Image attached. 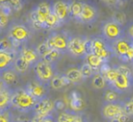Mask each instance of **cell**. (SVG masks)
<instances>
[{
    "label": "cell",
    "mask_w": 133,
    "mask_h": 122,
    "mask_svg": "<svg viewBox=\"0 0 133 122\" xmlns=\"http://www.w3.org/2000/svg\"><path fill=\"white\" fill-rule=\"evenodd\" d=\"M102 38L109 43H115L123 38V26L116 23L112 19L106 21L102 27Z\"/></svg>",
    "instance_id": "5b68a950"
},
{
    "label": "cell",
    "mask_w": 133,
    "mask_h": 122,
    "mask_svg": "<svg viewBox=\"0 0 133 122\" xmlns=\"http://www.w3.org/2000/svg\"><path fill=\"white\" fill-rule=\"evenodd\" d=\"M81 72H82V76H83L84 79H88V78H91V77H93L96 73H98L96 71H94L89 64L87 63H83V64L81 66L80 68Z\"/></svg>",
    "instance_id": "f546056e"
},
{
    "label": "cell",
    "mask_w": 133,
    "mask_h": 122,
    "mask_svg": "<svg viewBox=\"0 0 133 122\" xmlns=\"http://www.w3.org/2000/svg\"><path fill=\"white\" fill-rule=\"evenodd\" d=\"M64 75L66 76V78L68 79L71 83H81L84 80L83 76H82V72H81V70L78 68H70L69 70L66 71Z\"/></svg>",
    "instance_id": "7402d4cb"
},
{
    "label": "cell",
    "mask_w": 133,
    "mask_h": 122,
    "mask_svg": "<svg viewBox=\"0 0 133 122\" xmlns=\"http://www.w3.org/2000/svg\"><path fill=\"white\" fill-rule=\"evenodd\" d=\"M111 19L113 20V21H115L116 23L121 24V26H123L127 22V16L122 11H116V12H114L113 15H112Z\"/></svg>",
    "instance_id": "4dcf8cb0"
},
{
    "label": "cell",
    "mask_w": 133,
    "mask_h": 122,
    "mask_svg": "<svg viewBox=\"0 0 133 122\" xmlns=\"http://www.w3.org/2000/svg\"><path fill=\"white\" fill-rule=\"evenodd\" d=\"M131 47H132L131 41L121 38V39H119V40L116 41L115 43H113L112 51H113V52H115L121 60H124V58L126 57L127 53H128L129 51L130 50Z\"/></svg>",
    "instance_id": "e0dca14e"
},
{
    "label": "cell",
    "mask_w": 133,
    "mask_h": 122,
    "mask_svg": "<svg viewBox=\"0 0 133 122\" xmlns=\"http://www.w3.org/2000/svg\"><path fill=\"white\" fill-rule=\"evenodd\" d=\"M19 122H31V120H29V121H27V120H21V121H19Z\"/></svg>",
    "instance_id": "f6af8a7d"
},
{
    "label": "cell",
    "mask_w": 133,
    "mask_h": 122,
    "mask_svg": "<svg viewBox=\"0 0 133 122\" xmlns=\"http://www.w3.org/2000/svg\"><path fill=\"white\" fill-rule=\"evenodd\" d=\"M19 56V51L0 52V74L14 68V63Z\"/></svg>",
    "instance_id": "8fae6325"
},
{
    "label": "cell",
    "mask_w": 133,
    "mask_h": 122,
    "mask_svg": "<svg viewBox=\"0 0 133 122\" xmlns=\"http://www.w3.org/2000/svg\"><path fill=\"white\" fill-rule=\"evenodd\" d=\"M98 18V10L91 4L83 3L82 14L79 18V21L83 24H91Z\"/></svg>",
    "instance_id": "5bb4252c"
},
{
    "label": "cell",
    "mask_w": 133,
    "mask_h": 122,
    "mask_svg": "<svg viewBox=\"0 0 133 122\" xmlns=\"http://www.w3.org/2000/svg\"><path fill=\"white\" fill-rule=\"evenodd\" d=\"M7 37L11 40L16 51L21 50V46L31 38V32L28 27L21 23H13L8 27Z\"/></svg>",
    "instance_id": "7a4b0ae2"
},
{
    "label": "cell",
    "mask_w": 133,
    "mask_h": 122,
    "mask_svg": "<svg viewBox=\"0 0 133 122\" xmlns=\"http://www.w3.org/2000/svg\"><path fill=\"white\" fill-rule=\"evenodd\" d=\"M76 117V114H72L70 112H62L58 115L56 122H74Z\"/></svg>",
    "instance_id": "d6a6232c"
},
{
    "label": "cell",
    "mask_w": 133,
    "mask_h": 122,
    "mask_svg": "<svg viewBox=\"0 0 133 122\" xmlns=\"http://www.w3.org/2000/svg\"><path fill=\"white\" fill-rule=\"evenodd\" d=\"M132 47H133V43H132Z\"/></svg>",
    "instance_id": "7dc6e473"
},
{
    "label": "cell",
    "mask_w": 133,
    "mask_h": 122,
    "mask_svg": "<svg viewBox=\"0 0 133 122\" xmlns=\"http://www.w3.org/2000/svg\"><path fill=\"white\" fill-rule=\"evenodd\" d=\"M43 122H54V119H52L51 116H50V117H48V118H45Z\"/></svg>",
    "instance_id": "ee69618b"
},
{
    "label": "cell",
    "mask_w": 133,
    "mask_h": 122,
    "mask_svg": "<svg viewBox=\"0 0 133 122\" xmlns=\"http://www.w3.org/2000/svg\"><path fill=\"white\" fill-rule=\"evenodd\" d=\"M16 51L8 37L0 38V52H14Z\"/></svg>",
    "instance_id": "83f0119b"
},
{
    "label": "cell",
    "mask_w": 133,
    "mask_h": 122,
    "mask_svg": "<svg viewBox=\"0 0 133 122\" xmlns=\"http://www.w3.org/2000/svg\"><path fill=\"white\" fill-rule=\"evenodd\" d=\"M91 40H92V52L106 63L111 56L113 51L107 44V42L103 38L96 37Z\"/></svg>",
    "instance_id": "52a82bcc"
},
{
    "label": "cell",
    "mask_w": 133,
    "mask_h": 122,
    "mask_svg": "<svg viewBox=\"0 0 133 122\" xmlns=\"http://www.w3.org/2000/svg\"><path fill=\"white\" fill-rule=\"evenodd\" d=\"M123 110H124V113L128 116H132L133 115V101L130 99L129 101L123 104Z\"/></svg>",
    "instance_id": "e575fe53"
},
{
    "label": "cell",
    "mask_w": 133,
    "mask_h": 122,
    "mask_svg": "<svg viewBox=\"0 0 133 122\" xmlns=\"http://www.w3.org/2000/svg\"><path fill=\"white\" fill-rule=\"evenodd\" d=\"M103 3L108 5H117V4H119V1H116V0H111V1H110V0H105V1H103Z\"/></svg>",
    "instance_id": "b9f144b4"
},
{
    "label": "cell",
    "mask_w": 133,
    "mask_h": 122,
    "mask_svg": "<svg viewBox=\"0 0 133 122\" xmlns=\"http://www.w3.org/2000/svg\"><path fill=\"white\" fill-rule=\"evenodd\" d=\"M68 52L74 56H86L85 39L79 36L70 37L68 44Z\"/></svg>",
    "instance_id": "7c38bea8"
},
{
    "label": "cell",
    "mask_w": 133,
    "mask_h": 122,
    "mask_svg": "<svg viewBox=\"0 0 133 122\" xmlns=\"http://www.w3.org/2000/svg\"><path fill=\"white\" fill-rule=\"evenodd\" d=\"M8 22H9L8 16L6 15L3 14L2 12H0V28L4 29L8 24Z\"/></svg>",
    "instance_id": "f35d334b"
},
{
    "label": "cell",
    "mask_w": 133,
    "mask_h": 122,
    "mask_svg": "<svg viewBox=\"0 0 133 122\" xmlns=\"http://www.w3.org/2000/svg\"><path fill=\"white\" fill-rule=\"evenodd\" d=\"M12 93L13 91L7 88L0 91V113L12 108Z\"/></svg>",
    "instance_id": "ac0fdd59"
},
{
    "label": "cell",
    "mask_w": 133,
    "mask_h": 122,
    "mask_svg": "<svg viewBox=\"0 0 133 122\" xmlns=\"http://www.w3.org/2000/svg\"><path fill=\"white\" fill-rule=\"evenodd\" d=\"M52 12H53V6L51 3L48 2L39 3L30 12V21L35 28H43L46 18Z\"/></svg>",
    "instance_id": "3957f363"
},
{
    "label": "cell",
    "mask_w": 133,
    "mask_h": 122,
    "mask_svg": "<svg viewBox=\"0 0 133 122\" xmlns=\"http://www.w3.org/2000/svg\"><path fill=\"white\" fill-rule=\"evenodd\" d=\"M34 72L35 74V78L38 82L44 85H50L52 79L54 77L55 70H54V64L46 63L43 59H40L37 63H35L33 66Z\"/></svg>",
    "instance_id": "277c9868"
},
{
    "label": "cell",
    "mask_w": 133,
    "mask_h": 122,
    "mask_svg": "<svg viewBox=\"0 0 133 122\" xmlns=\"http://www.w3.org/2000/svg\"><path fill=\"white\" fill-rule=\"evenodd\" d=\"M127 33H128V36L130 39V41L133 43V23L130 24V26L127 29Z\"/></svg>",
    "instance_id": "60d3db41"
},
{
    "label": "cell",
    "mask_w": 133,
    "mask_h": 122,
    "mask_svg": "<svg viewBox=\"0 0 133 122\" xmlns=\"http://www.w3.org/2000/svg\"><path fill=\"white\" fill-rule=\"evenodd\" d=\"M85 60H86V63L89 64L91 68L94 71H96L97 72H100V70L104 64H105V62L103 60H102L101 58H99L98 56L95 55L93 52L89 53L85 56Z\"/></svg>",
    "instance_id": "ffe728a7"
},
{
    "label": "cell",
    "mask_w": 133,
    "mask_h": 122,
    "mask_svg": "<svg viewBox=\"0 0 133 122\" xmlns=\"http://www.w3.org/2000/svg\"><path fill=\"white\" fill-rule=\"evenodd\" d=\"M9 5L11 6V8L15 11H19L22 9L24 5V2L23 1H19V0H11L8 1Z\"/></svg>",
    "instance_id": "d590c367"
},
{
    "label": "cell",
    "mask_w": 133,
    "mask_h": 122,
    "mask_svg": "<svg viewBox=\"0 0 133 122\" xmlns=\"http://www.w3.org/2000/svg\"><path fill=\"white\" fill-rule=\"evenodd\" d=\"M61 55H62V53L60 52H58V51L50 50L49 52H48L47 53H46L45 55L42 58V59L44 60V62H46V63H49L54 64L56 61H58V60L60 59Z\"/></svg>",
    "instance_id": "f1b7e54d"
},
{
    "label": "cell",
    "mask_w": 133,
    "mask_h": 122,
    "mask_svg": "<svg viewBox=\"0 0 133 122\" xmlns=\"http://www.w3.org/2000/svg\"><path fill=\"white\" fill-rule=\"evenodd\" d=\"M0 77L7 89L11 90V91L18 89L16 88V86L19 83V74L14 70V68L5 71V72L0 74Z\"/></svg>",
    "instance_id": "9a60e30c"
},
{
    "label": "cell",
    "mask_w": 133,
    "mask_h": 122,
    "mask_svg": "<svg viewBox=\"0 0 133 122\" xmlns=\"http://www.w3.org/2000/svg\"><path fill=\"white\" fill-rule=\"evenodd\" d=\"M19 56L23 58V59H25L26 62H28L32 66H34V64L41 59L38 54H37L35 49L28 47H22L21 50L19 51Z\"/></svg>",
    "instance_id": "d6986e66"
},
{
    "label": "cell",
    "mask_w": 133,
    "mask_h": 122,
    "mask_svg": "<svg viewBox=\"0 0 133 122\" xmlns=\"http://www.w3.org/2000/svg\"><path fill=\"white\" fill-rule=\"evenodd\" d=\"M5 83L3 82V80H2V79H1V77H0V91H3L4 89H5Z\"/></svg>",
    "instance_id": "7bdbcfd3"
},
{
    "label": "cell",
    "mask_w": 133,
    "mask_h": 122,
    "mask_svg": "<svg viewBox=\"0 0 133 122\" xmlns=\"http://www.w3.org/2000/svg\"><path fill=\"white\" fill-rule=\"evenodd\" d=\"M118 98H119L118 92L116 91H114V90H112V89L108 90V91L105 92V94H104V100H105L106 103L117 102Z\"/></svg>",
    "instance_id": "1f68e13d"
},
{
    "label": "cell",
    "mask_w": 133,
    "mask_h": 122,
    "mask_svg": "<svg viewBox=\"0 0 133 122\" xmlns=\"http://www.w3.org/2000/svg\"><path fill=\"white\" fill-rule=\"evenodd\" d=\"M1 32H2V29H1V28H0V33H1Z\"/></svg>",
    "instance_id": "bcb514c9"
},
{
    "label": "cell",
    "mask_w": 133,
    "mask_h": 122,
    "mask_svg": "<svg viewBox=\"0 0 133 122\" xmlns=\"http://www.w3.org/2000/svg\"><path fill=\"white\" fill-rule=\"evenodd\" d=\"M129 120H130V116L123 113L122 115L119 116L118 118H115L111 120H109V122H129Z\"/></svg>",
    "instance_id": "ab89813d"
},
{
    "label": "cell",
    "mask_w": 133,
    "mask_h": 122,
    "mask_svg": "<svg viewBox=\"0 0 133 122\" xmlns=\"http://www.w3.org/2000/svg\"><path fill=\"white\" fill-rule=\"evenodd\" d=\"M106 80L102 73L98 72L93 76L92 80H91V86L96 90H102L106 86Z\"/></svg>",
    "instance_id": "4316f807"
},
{
    "label": "cell",
    "mask_w": 133,
    "mask_h": 122,
    "mask_svg": "<svg viewBox=\"0 0 133 122\" xmlns=\"http://www.w3.org/2000/svg\"><path fill=\"white\" fill-rule=\"evenodd\" d=\"M31 66L32 65L30 64L28 62H26L25 59H23V58L20 57V56H18L16 61H15L14 70L20 75V74H24V73L26 72Z\"/></svg>",
    "instance_id": "cb8c5ba5"
},
{
    "label": "cell",
    "mask_w": 133,
    "mask_h": 122,
    "mask_svg": "<svg viewBox=\"0 0 133 122\" xmlns=\"http://www.w3.org/2000/svg\"><path fill=\"white\" fill-rule=\"evenodd\" d=\"M62 22L60 21L59 18L56 16L55 14H54L53 12L47 16L45 22L44 24L43 28H45V29H54V28L58 27L59 25H61Z\"/></svg>",
    "instance_id": "484cf974"
},
{
    "label": "cell",
    "mask_w": 133,
    "mask_h": 122,
    "mask_svg": "<svg viewBox=\"0 0 133 122\" xmlns=\"http://www.w3.org/2000/svg\"><path fill=\"white\" fill-rule=\"evenodd\" d=\"M0 122H13V116L9 110L0 113Z\"/></svg>",
    "instance_id": "74e56055"
},
{
    "label": "cell",
    "mask_w": 133,
    "mask_h": 122,
    "mask_svg": "<svg viewBox=\"0 0 133 122\" xmlns=\"http://www.w3.org/2000/svg\"><path fill=\"white\" fill-rule=\"evenodd\" d=\"M24 89L29 93L31 96H33L37 101H40L42 99L47 98V91H46L45 85L41 83L37 80H31L27 82Z\"/></svg>",
    "instance_id": "9c48e42d"
},
{
    "label": "cell",
    "mask_w": 133,
    "mask_h": 122,
    "mask_svg": "<svg viewBox=\"0 0 133 122\" xmlns=\"http://www.w3.org/2000/svg\"><path fill=\"white\" fill-rule=\"evenodd\" d=\"M116 69H117L118 72H119V73H121V74L126 75V76L130 77V78H133L131 70H130L129 67L125 66V65H119V66H118Z\"/></svg>",
    "instance_id": "8d00e7d4"
},
{
    "label": "cell",
    "mask_w": 133,
    "mask_h": 122,
    "mask_svg": "<svg viewBox=\"0 0 133 122\" xmlns=\"http://www.w3.org/2000/svg\"><path fill=\"white\" fill-rule=\"evenodd\" d=\"M83 8V2L70 1V17L79 20Z\"/></svg>",
    "instance_id": "d4e9b609"
},
{
    "label": "cell",
    "mask_w": 133,
    "mask_h": 122,
    "mask_svg": "<svg viewBox=\"0 0 133 122\" xmlns=\"http://www.w3.org/2000/svg\"><path fill=\"white\" fill-rule=\"evenodd\" d=\"M38 101L29 94L24 88L13 91L12 93V108L23 113L33 111Z\"/></svg>",
    "instance_id": "6da1fadb"
},
{
    "label": "cell",
    "mask_w": 133,
    "mask_h": 122,
    "mask_svg": "<svg viewBox=\"0 0 133 122\" xmlns=\"http://www.w3.org/2000/svg\"><path fill=\"white\" fill-rule=\"evenodd\" d=\"M124 113L123 110V105L118 102L113 103H104V105L102 108V115L104 119L108 120L118 118L119 116L122 115Z\"/></svg>",
    "instance_id": "30bf717a"
},
{
    "label": "cell",
    "mask_w": 133,
    "mask_h": 122,
    "mask_svg": "<svg viewBox=\"0 0 133 122\" xmlns=\"http://www.w3.org/2000/svg\"><path fill=\"white\" fill-rule=\"evenodd\" d=\"M70 83L71 82H69V80L66 78L64 74L60 75L56 73L54 78L52 79L51 82H50V86L54 90H61L65 86L69 85Z\"/></svg>",
    "instance_id": "603a6c76"
},
{
    "label": "cell",
    "mask_w": 133,
    "mask_h": 122,
    "mask_svg": "<svg viewBox=\"0 0 133 122\" xmlns=\"http://www.w3.org/2000/svg\"><path fill=\"white\" fill-rule=\"evenodd\" d=\"M69 105L74 111H78V110H81L83 108V100H82V96L78 91H72V93L70 94Z\"/></svg>",
    "instance_id": "44dd1931"
},
{
    "label": "cell",
    "mask_w": 133,
    "mask_h": 122,
    "mask_svg": "<svg viewBox=\"0 0 133 122\" xmlns=\"http://www.w3.org/2000/svg\"><path fill=\"white\" fill-rule=\"evenodd\" d=\"M53 13L56 15L62 23L70 17V1H56L52 4Z\"/></svg>",
    "instance_id": "4fadbf2b"
},
{
    "label": "cell",
    "mask_w": 133,
    "mask_h": 122,
    "mask_svg": "<svg viewBox=\"0 0 133 122\" xmlns=\"http://www.w3.org/2000/svg\"><path fill=\"white\" fill-rule=\"evenodd\" d=\"M132 85H133V78H130V77H128L126 75H123L119 72L117 79L110 85V87L112 88V90H114V91H116L119 93V92L127 91Z\"/></svg>",
    "instance_id": "2e32d148"
},
{
    "label": "cell",
    "mask_w": 133,
    "mask_h": 122,
    "mask_svg": "<svg viewBox=\"0 0 133 122\" xmlns=\"http://www.w3.org/2000/svg\"><path fill=\"white\" fill-rule=\"evenodd\" d=\"M54 108H55V102L49 98H45L36 103L33 112L35 114V117L44 119L45 118L51 116Z\"/></svg>",
    "instance_id": "ba28073f"
},
{
    "label": "cell",
    "mask_w": 133,
    "mask_h": 122,
    "mask_svg": "<svg viewBox=\"0 0 133 122\" xmlns=\"http://www.w3.org/2000/svg\"><path fill=\"white\" fill-rule=\"evenodd\" d=\"M35 49V51H36L37 54H38L39 57H40L41 59H42V58L44 57V56L45 55V54L47 53V52H49L50 50H51V49L48 47L47 44H46L45 42L39 44L38 45H37Z\"/></svg>",
    "instance_id": "836d02e7"
},
{
    "label": "cell",
    "mask_w": 133,
    "mask_h": 122,
    "mask_svg": "<svg viewBox=\"0 0 133 122\" xmlns=\"http://www.w3.org/2000/svg\"><path fill=\"white\" fill-rule=\"evenodd\" d=\"M69 40H70V37L66 33H60V32H53L47 37L45 43L51 50H56L61 53H64V52H68Z\"/></svg>",
    "instance_id": "8992f818"
}]
</instances>
